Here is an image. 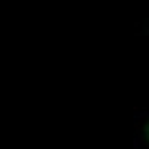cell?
<instances>
[{
  "label": "cell",
  "instance_id": "6da1fadb",
  "mask_svg": "<svg viewBox=\"0 0 149 149\" xmlns=\"http://www.w3.org/2000/svg\"><path fill=\"white\" fill-rule=\"evenodd\" d=\"M136 149H149V118L140 120L138 125V131H136Z\"/></svg>",
  "mask_w": 149,
  "mask_h": 149
}]
</instances>
